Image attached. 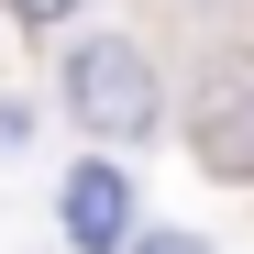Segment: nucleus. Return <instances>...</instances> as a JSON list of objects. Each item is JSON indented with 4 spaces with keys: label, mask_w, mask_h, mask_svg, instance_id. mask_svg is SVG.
<instances>
[{
    "label": "nucleus",
    "mask_w": 254,
    "mask_h": 254,
    "mask_svg": "<svg viewBox=\"0 0 254 254\" xmlns=\"http://www.w3.org/2000/svg\"><path fill=\"white\" fill-rule=\"evenodd\" d=\"M66 111L89 122L100 144H144V133H155V56L133 45V33L66 45Z\"/></svg>",
    "instance_id": "nucleus-1"
},
{
    "label": "nucleus",
    "mask_w": 254,
    "mask_h": 254,
    "mask_svg": "<svg viewBox=\"0 0 254 254\" xmlns=\"http://www.w3.org/2000/svg\"><path fill=\"white\" fill-rule=\"evenodd\" d=\"M144 254H199V243H188V232H155V243H144Z\"/></svg>",
    "instance_id": "nucleus-5"
},
{
    "label": "nucleus",
    "mask_w": 254,
    "mask_h": 254,
    "mask_svg": "<svg viewBox=\"0 0 254 254\" xmlns=\"http://www.w3.org/2000/svg\"><path fill=\"white\" fill-rule=\"evenodd\" d=\"M77 11V0H22V22H66Z\"/></svg>",
    "instance_id": "nucleus-4"
},
{
    "label": "nucleus",
    "mask_w": 254,
    "mask_h": 254,
    "mask_svg": "<svg viewBox=\"0 0 254 254\" xmlns=\"http://www.w3.org/2000/svg\"><path fill=\"white\" fill-rule=\"evenodd\" d=\"M188 133H199V166H210V177H254V89H210Z\"/></svg>",
    "instance_id": "nucleus-3"
},
{
    "label": "nucleus",
    "mask_w": 254,
    "mask_h": 254,
    "mask_svg": "<svg viewBox=\"0 0 254 254\" xmlns=\"http://www.w3.org/2000/svg\"><path fill=\"white\" fill-rule=\"evenodd\" d=\"M56 221H66V243L77 254H122V232H133V177L122 166H66V188H56Z\"/></svg>",
    "instance_id": "nucleus-2"
}]
</instances>
